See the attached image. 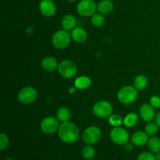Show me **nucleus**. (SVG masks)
Listing matches in <instances>:
<instances>
[{
    "instance_id": "1",
    "label": "nucleus",
    "mask_w": 160,
    "mask_h": 160,
    "mask_svg": "<svg viewBox=\"0 0 160 160\" xmlns=\"http://www.w3.org/2000/svg\"><path fill=\"white\" fill-rule=\"evenodd\" d=\"M58 132L61 141L67 144H72L77 142L80 134L79 129L77 125L69 121L61 123Z\"/></svg>"
},
{
    "instance_id": "2",
    "label": "nucleus",
    "mask_w": 160,
    "mask_h": 160,
    "mask_svg": "<svg viewBox=\"0 0 160 160\" xmlns=\"http://www.w3.org/2000/svg\"><path fill=\"white\" fill-rule=\"evenodd\" d=\"M138 89L133 86H125L119 91L117 98L121 103L125 105L133 103L138 98Z\"/></svg>"
},
{
    "instance_id": "3",
    "label": "nucleus",
    "mask_w": 160,
    "mask_h": 160,
    "mask_svg": "<svg viewBox=\"0 0 160 160\" xmlns=\"http://www.w3.org/2000/svg\"><path fill=\"white\" fill-rule=\"evenodd\" d=\"M71 34L66 30H59L54 33L52 38V42L55 48L58 49H63L67 48L70 43Z\"/></svg>"
},
{
    "instance_id": "4",
    "label": "nucleus",
    "mask_w": 160,
    "mask_h": 160,
    "mask_svg": "<svg viewBox=\"0 0 160 160\" xmlns=\"http://www.w3.org/2000/svg\"><path fill=\"white\" fill-rule=\"evenodd\" d=\"M98 9V5L94 0H81L77 6V11L82 17H92Z\"/></svg>"
},
{
    "instance_id": "5",
    "label": "nucleus",
    "mask_w": 160,
    "mask_h": 160,
    "mask_svg": "<svg viewBox=\"0 0 160 160\" xmlns=\"http://www.w3.org/2000/svg\"><path fill=\"white\" fill-rule=\"evenodd\" d=\"M58 71L59 74L64 78H73L78 73V67L76 64L71 60L69 59H65L59 62L58 66Z\"/></svg>"
},
{
    "instance_id": "6",
    "label": "nucleus",
    "mask_w": 160,
    "mask_h": 160,
    "mask_svg": "<svg viewBox=\"0 0 160 160\" xmlns=\"http://www.w3.org/2000/svg\"><path fill=\"white\" fill-rule=\"evenodd\" d=\"M112 106L107 101H99L93 106V112L99 118H108L112 113Z\"/></svg>"
},
{
    "instance_id": "7",
    "label": "nucleus",
    "mask_w": 160,
    "mask_h": 160,
    "mask_svg": "<svg viewBox=\"0 0 160 160\" xmlns=\"http://www.w3.org/2000/svg\"><path fill=\"white\" fill-rule=\"evenodd\" d=\"M110 138L117 145H123L129 141V134L124 128L116 127L110 131Z\"/></svg>"
},
{
    "instance_id": "8",
    "label": "nucleus",
    "mask_w": 160,
    "mask_h": 160,
    "mask_svg": "<svg viewBox=\"0 0 160 160\" xmlns=\"http://www.w3.org/2000/svg\"><path fill=\"white\" fill-rule=\"evenodd\" d=\"M83 141L87 145H93L96 143L101 138V131L95 126H92L85 129L83 133Z\"/></svg>"
},
{
    "instance_id": "9",
    "label": "nucleus",
    "mask_w": 160,
    "mask_h": 160,
    "mask_svg": "<svg viewBox=\"0 0 160 160\" xmlns=\"http://www.w3.org/2000/svg\"><path fill=\"white\" fill-rule=\"evenodd\" d=\"M38 96V92L32 87H25L20 91L18 94V99L23 104H30L35 101Z\"/></svg>"
},
{
    "instance_id": "10",
    "label": "nucleus",
    "mask_w": 160,
    "mask_h": 160,
    "mask_svg": "<svg viewBox=\"0 0 160 160\" xmlns=\"http://www.w3.org/2000/svg\"><path fill=\"white\" fill-rule=\"evenodd\" d=\"M59 120L53 117H47L41 123V130L45 134H53L59 128Z\"/></svg>"
},
{
    "instance_id": "11",
    "label": "nucleus",
    "mask_w": 160,
    "mask_h": 160,
    "mask_svg": "<svg viewBox=\"0 0 160 160\" xmlns=\"http://www.w3.org/2000/svg\"><path fill=\"white\" fill-rule=\"evenodd\" d=\"M39 9L45 17H52L56 11V5L52 0H42L39 3Z\"/></svg>"
},
{
    "instance_id": "12",
    "label": "nucleus",
    "mask_w": 160,
    "mask_h": 160,
    "mask_svg": "<svg viewBox=\"0 0 160 160\" xmlns=\"http://www.w3.org/2000/svg\"><path fill=\"white\" fill-rule=\"evenodd\" d=\"M140 115L142 120L146 122H151L156 117L154 107L149 104H144L140 108Z\"/></svg>"
},
{
    "instance_id": "13",
    "label": "nucleus",
    "mask_w": 160,
    "mask_h": 160,
    "mask_svg": "<svg viewBox=\"0 0 160 160\" xmlns=\"http://www.w3.org/2000/svg\"><path fill=\"white\" fill-rule=\"evenodd\" d=\"M148 135L144 131H137L131 136V142L136 146H142L148 141Z\"/></svg>"
},
{
    "instance_id": "14",
    "label": "nucleus",
    "mask_w": 160,
    "mask_h": 160,
    "mask_svg": "<svg viewBox=\"0 0 160 160\" xmlns=\"http://www.w3.org/2000/svg\"><path fill=\"white\" fill-rule=\"evenodd\" d=\"M71 38L73 41H75L78 43H83L85 42L88 38V34L85 30L82 28H75L72 30Z\"/></svg>"
},
{
    "instance_id": "15",
    "label": "nucleus",
    "mask_w": 160,
    "mask_h": 160,
    "mask_svg": "<svg viewBox=\"0 0 160 160\" xmlns=\"http://www.w3.org/2000/svg\"><path fill=\"white\" fill-rule=\"evenodd\" d=\"M58 64L57 60L55 58L48 56V57H45L42 59V67L45 70L48 72H52L58 69Z\"/></svg>"
},
{
    "instance_id": "16",
    "label": "nucleus",
    "mask_w": 160,
    "mask_h": 160,
    "mask_svg": "<svg viewBox=\"0 0 160 160\" xmlns=\"http://www.w3.org/2000/svg\"><path fill=\"white\" fill-rule=\"evenodd\" d=\"M77 20L73 15H66L62 20V27L67 31H72L76 28Z\"/></svg>"
},
{
    "instance_id": "17",
    "label": "nucleus",
    "mask_w": 160,
    "mask_h": 160,
    "mask_svg": "<svg viewBox=\"0 0 160 160\" xmlns=\"http://www.w3.org/2000/svg\"><path fill=\"white\" fill-rule=\"evenodd\" d=\"M113 9V3L110 0H102L98 4V11L102 15L110 13Z\"/></svg>"
},
{
    "instance_id": "18",
    "label": "nucleus",
    "mask_w": 160,
    "mask_h": 160,
    "mask_svg": "<svg viewBox=\"0 0 160 160\" xmlns=\"http://www.w3.org/2000/svg\"><path fill=\"white\" fill-rule=\"evenodd\" d=\"M92 84V81L88 77L86 76H81L77 78L74 81V87L78 89H84L89 88Z\"/></svg>"
},
{
    "instance_id": "19",
    "label": "nucleus",
    "mask_w": 160,
    "mask_h": 160,
    "mask_svg": "<svg viewBox=\"0 0 160 160\" xmlns=\"http://www.w3.org/2000/svg\"><path fill=\"white\" fill-rule=\"evenodd\" d=\"M148 148L151 152L156 154L160 152V138L156 136H152L148 139Z\"/></svg>"
},
{
    "instance_id": "20",
    "label": "nucleus",
    "mask_w": 160,
    "mask_h": 160,
    "mask_svg": "<svg viewBox=\"0 0 160 160\" xmlns=\"http://www.w3.org/2000/svg\"><path fill=\"white\" fill-rule=\"evenodd\" d=\"M56 117H57L59 121L65 123V122H68L70 120V117H71V112H70V109H67V107H61L57 110Z\"/></svg>"
},
{
    "instance_id": "21",
    "label": "nucleus",
    "mask_w": 160,
    "mask_h": 160,
    "mask_svg": "<svg viewBox=\"0 0 160 160\" xmlns=\"http://www.w3.org/2000/svg\"><path fill=\"white\" fill-rule=\"evenodd\" d=\"M134 87L138 90H144L147 87V85H148V79H147V78L145 76L140 74L135 78L134 81Z\"/></svg>"
},
{
    "instance_id": "22",
    "label": "nucleus",
    "mask_w": 160,
    "mask_h": 160,
    "mask_svg": "<svg viewBox=\"0 0 160 160\" xmlns=\"http://www.w3.org/2000/svg\"><path fill=\"white\" fill-rule=\"evenodd\" d=\"M138 121V116L135 112H131L128 114L123 120V123L127 128H132Z\"/></svg>"
},
{
    "instance_id": "23",
    "label": "nucleus",
    "mask_w": 160,
    "mask_h": 160,
    "mask_svg": "<svg viewBox=\"0 0 160 160\" xmlns=\"http://www.w3.org/2000/svg\"><path fill=\"white\" fill-rule=\"evenodd\" d=\"M81 155L84 157V159H92L95 156V148L92 146H91L90 145H88L86 146H84L82 148V151H81Z\"/></svg>"
},
{
    "instance_id": "24",
    "label": "nucleus",
    "mask_w": 160,
    "mask_h": 160,
    "mask_svg": "<svg viewBox=\"0 0 160 160\" xmlns=\"http://www.w3.org/2000/svg\"><path fill=\"white\" fill-rule=\"evenodd\" d=\"M158 131H159L158 124L156 123H152V122H149L145 128V132L148 136H154L155 134H157Z\"/></svg>"
},
{
    "instance_id": "25",
    "label": "nucleus",
    "mask_w": 160,
    "mask_h": 160,
    "mask_svg": "<svg viewBox=\"0 0 160 160\" xmlns=\"http://www.w3.org/2000/svg\"><path fill=\"white\" fill-rule=\"evenodd\" d=\"M92 23L95 27H102L105 23V18L101 13H95L92 16Z\"/></svg>"
},
{
    "instance_id": "26",
    "label": "nucleus",
    "mask_w": 160,
    "mask_h": 160,
    "mask_svg": "<svg viewBox=\"0 0 160 160\" xmlns=\"http://www.w3.org/2000/svg\"><path fill=\"white\" fill-rule=\"evenodd\" d=\"M123 120H122V117L120 115H117V114H114V115H111L109 117V123H110V125L113 126L114 128L116 127H120L121 125V123H123Z\"/></svg>"
},
{
    "instance_id": "27",
    "label": "nucleus",
    "mask_w": 160,
    "mask_h": 160,
    "mask_svg": "<svg viewBox=\"0 0 160 160\" xmlns=\"http://www.w3.org/2000/svg\"><path fill=\"white\" fill-rule=\"evenodd\" d=\"M9 141L8 136L4 133H1L0 134V150L3 151L6 149L9 145Z\"/></svg>"
},
{
    "instance_id": "28",
    "label": "nucleus",
    "mask_w": 160,
    "mask_h": 160,
    "mask_svg": "<svg viewBox=\"0 0 160 160\" xmlns=\"http://www.w3.org/2000/svg\"><path fill=\"white\" fill-rule=\"evenodd\" d=\"M137 160H156L154 153L151 152H144L138 156Z\"/></svg>"
},
{
    "instance_id": "29",
    "label": "nucleus",
    "mask_w": 160,
    "mask_h": 160,
    "mask_svg": "<svg viewBox=\"0 0 160 160\" xmlns=\"http://www.w3.org/2000/svg\"><path fill=\"white\" fill-rule=\"evenodd\" d=\"M150 105L152 107L156 108V109H159L160 108V97L157 95H153L150 98Z\"/></svg>"
},
{
    "instance_id": "30",
    "label": "nucleus",
    "mask_w": 160,
    "mask_h": 160,
    "mask_svg": "<svg viewBox=\"0 0 160 160\" xmlns=\"http://www.w3.org/2000/svg\"><path fill=\"white\" fill-rule=\"evenodd\" d=\"M124 146H125V149L126 150H128V151H131V150L133 149V147H132V145H131V144H130V143H126L124 145Z\"/></svg>"
},
{
    "instance_id": "31",
    "label": "nucleus",
    "mask_w": 160,
    "mask_h": 160,
    "mask_svg": "<svg viewBox=\"0 0 160 160\" xmlns=\"http://www.w3.org/2000/svg\"><path fill=\"white\" fill-rule=\"evenodd\" d=\"M156 123H157L158 126L160 127V112H158L156 116Z\"/></svg>"
},
{
    "instance_id": "32",
    "label": "nucleus",
    "mask_w": 160,
    "mask_h": 160,
    "mask_svg": "<svg viewBox=\"0 0 160 160\" xmlns=\"http://www.w3.org/2000/svg\"><path fill=\"white\" fill-rule=\"evenodd\" d=\"M69 92H70V94H73L76 92V88H70V89H69Z\"/></svg>"
},
{
    "instance_id": "33",
    "label": "nucleus",
    "mask_w": 160,
    "mask_h": 160,
    "mask_svg": "<svg viewBox=\"0 0 160 160\" xmlns=\"http://www.w3.org/2000/svg\"><path fill=\"white\" fill-rule=\"evenodd\" d=\"M156 160H160V152L156 153Z\"/></svg>"
},
{
    "instance_id": "34",
    "label": "nucleus",
    "mask_w": 160,
    "mask_h": 160,
    "mask_svg": "<svg viewBox=\"0 0 160 160\" xmlns=\"http://www.w3.org/2000/svg\"><path fill=\"white\" fill-rule=\"evenodd\" d=\"M67 1H69V2H74V1H77V0H67Z\"/></svg>"
}]
</instances>
